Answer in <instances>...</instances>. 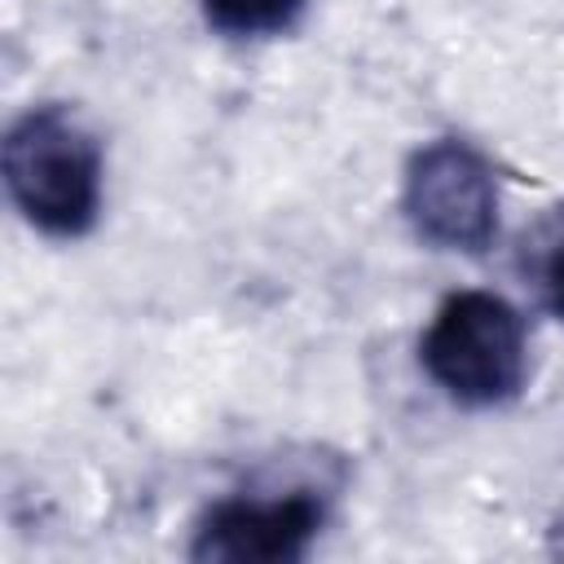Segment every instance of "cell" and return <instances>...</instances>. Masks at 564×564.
Wrapping results in <instances>:
<instances>
[{"mask_svg":"<svg viewBox=\"0 0 564 564\" xmlns=\"http://www.w3.org/2000/svg\"><path fill=\"white\" fill-rule=\"evenodd\" d=\"M4 189L48 238H79L101 212V145L66 106L26 110L4 137Z\"/></svg>","mask_w":564,"mask_h":564,"instance_id":"6da1fadb","label":"cell"},{"mask_svg":"<svg viewBox=\"0 0 564 564\" xmlns=\"http://www.w3.org/2000/svg\"><path fill=\"white\" fill-rule=\"evenodd\" d=\"M401 207L423 242L441 251H485L498 234V176L480 150L441 137L414 150Z\"/></svg>","mask_w":564,"mask_h":564,"instance_id":"3957f363","label":"cell"},{"mask_svg":"<svg viewBox=\"0 0 564 564\" xmlns=\"http://www.w3.org/2000/svg\"><path fill=\"white\" fill-rule=\"evenodd\" d=\"M326 507L313 489H291L273 498H225L194 529V560L220 564H291L304 560Z\"/></svg>","mask_w":564,"mask_h":564,"instance_id":"277c9868","label":"cell"},{"mask_svg":"<svg viewBox=\"0 0 564 564\" xmlns=\"http://www.w3.org/2000/svg\"><path fill=\"white\" fill-rule=\"evenodd\" d=\"M198 4L212 31L229 40H260L291 31L308 0H198Z\"/></svg>","mask_w":564,"mask_h":564,"instance_id":"8992f818","label":"cell"},{"mask_svg":"<svg viewBox=\"0 0 564 564\" xmlns=\"http://www.w3.org/2000/svg\"><path fill=\"white\" fill-rule=\"evenodd\" d=\"M419 361L458 405H502L529 375V330L511 300L494 291H454L427 322Z\"/></svg>","mask_w":564,"mask_h":564,"instance_id":"7a4b0ae2","label":"cell"},{"mask_svg":"<svg viewBox=\"0 0 564 564\" xmlns=\"http://www.w3.org/2000/svg\"><path fill=\"white\" fill-rule=\"evenodd\" d=\"M516 269L538 304L564 322V203L533 216V225L520 234Z\"/></svg>","mask_w":564,"mask_h":564,"instance_id":"5b68a950","label":"cell"}]
</instances>
